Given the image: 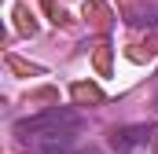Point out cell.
<instances>
[{"label":"cell","mask_w":158,"mask_h":154,"mask_svg":"<svg viewBox=\"0 0 158 154\" xmlns=\"http://www.w3.org/2000/svg\"><path fill=\"white\" fill-rule=\"evenodd\" d=\"M77 128H81V114L63 110V107L44 110V114H33V117H22L15 125V132L22 140H40V136H55V132H77Z\"/></svg>","instance_id":"6da1fadb"},{"label":"cell","mask_w":158,"mask_h":154,"mask_svg":"<svg viewBox=\"0 0 158 154\" xmlns=\"http://www.w3.org/2000/svg\"><path fill=\"white\" fill-rule=\"evenodd\" d=\"M40 154H74V132H55V136H40L33 140Z\"/></svg>","instance_id":"7a4b0ae2"},{"label":"cell","mask_w":158,"mask_h":154,"mask_svg":"<svg viewBox=\"0 0 158 154\" xmlns=\"http://www.w3.org/2000/svg\"><path fill=\"white\" fill-rule=\"evenodd\" d=\"M143 136H147V128H121L114 132V147H136V143H143Z\"/></svg>","instance_id":"3957f363"}]
</instances>
